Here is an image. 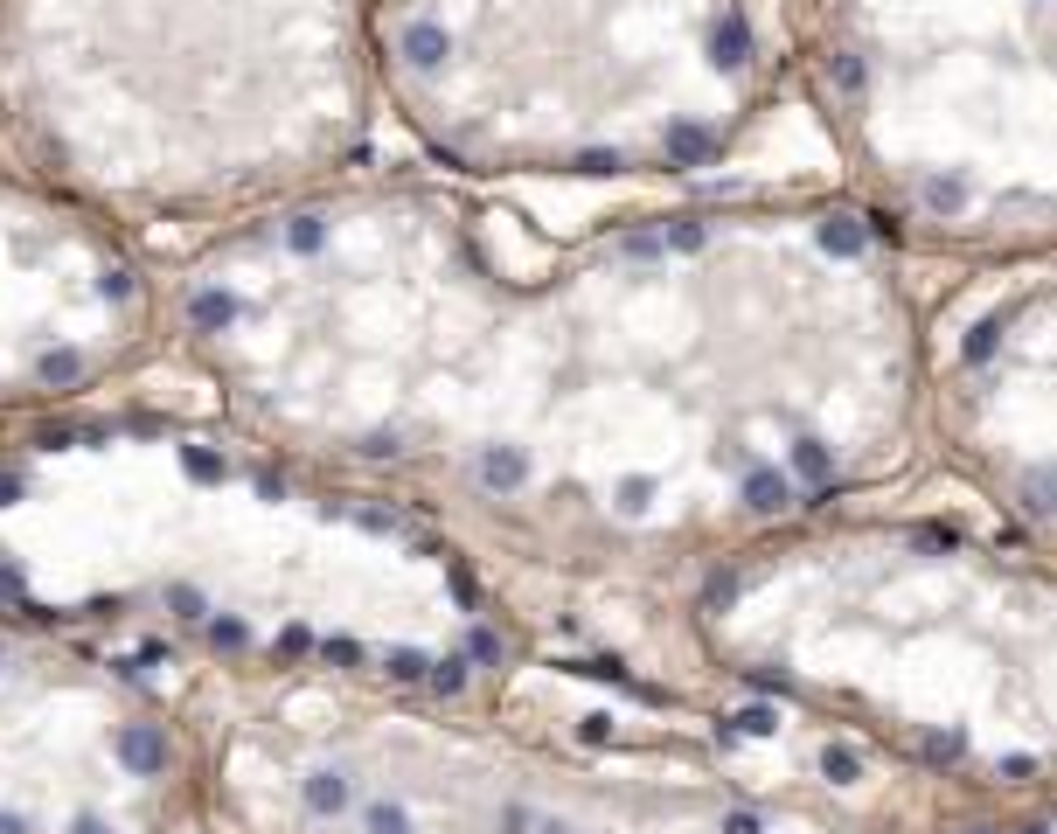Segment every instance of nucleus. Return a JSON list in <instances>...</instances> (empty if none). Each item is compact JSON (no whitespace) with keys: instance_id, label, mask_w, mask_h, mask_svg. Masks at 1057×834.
Wrapping results in <instances>:
<instances>
[{"instance_id":"obj_2","label":"nucleus","mask_w":1057,"mask_h":834,"mask_svg":"<svg viewBox=\"0 0 1057 834\" xmlns=\"http://www.w3.org/2000/svg\"><path fill=\"white\" fill-rule=\"evenodd\" d=\"M0 619L160 682L501 709L529 598L432 515L209 404L91 397L0 424Z\"/></svg>"},{"instance_id":"obj_1","label":"nucleus","mask_w":1057,"mask_h":834,"mask_svg":"<svg viewBox=\"0 0 1057 834\" xmlns=\"http://www.w3.org/2000/svg\"><path fill=\"white\" fill-rule=\"evenodd\" d=\"M160 369L432 515L529 612L654 605L925 459V299L842 188L515 258L480 188L376 160L167 251Z\"/></svg>"},{"instance_id":"obj_3","label":"nucleus","mask_w":1057,"mask_h":834,"mask_svg":"<svg viewBox=\"0 0 1057 834\" xmlns=\"http://www.w3.org/2000/svg\"><path fill=\"white\" fill-rule=\"evenodd\" d=\"M675 668L932 793L1057 807V563L932 515L835 508L654 598Z\"/></svg>"},{"instance_id":"obj_8","label":"nucleus","mask_w":1057,"mask_h":834,"mask_svg":"<svg viewBox=\"0 0 1057 834\" xmlns=\"http://www.w3.org/2000/svg\"><path fill=\"white\" fill-rule=\"evenodd\" d=\"M160 376V251L0 160V424Z\"/></svg>"},{"instance_id":"obj_5","label":"nucleus","mask_w":1057,"mask_h":834,"mask_svg":"<svg viewBox=\"0 0 1057 834\" xmlns=\"http://www.w3.org/2000/svg\"><path fill=\"white\" fill-rule=\"evenodd\" d=\"M383 126L459 188L675 181L772 112L758 0H369Z\"/></svg>"},{"instance_id":"obj_6","label":"nucleus","mask_w":1057,"mask_h":834,"mask_svg":"<svg viewBox=\"0 0 1057 834\" xmlns=\"http://www.w3.org/2000/svg\"><path fill=\"white\" fill-rule=\"evenodd\" d=\"M779 49L905 265L1057 258V0H779Z\"/></svg>"},{"instance_id":"obj_7","label":"nucleus","mask_w":1057,"mask_h":834,"mask_svg":"<svg viewBox=\"0 0 1057 834\" xmlns=\"http://www.w3.org/2000/svg\"><path fill=\"white\" fill-rule=\"evenodd\" d=\"M925 459L988 501L1002 543L1057 563V258L925 306Z\"/></svg>"},{"instance_id":"obj_4","label":"nucleus","mask_w":1057,"mask_h":834,"mask_svg":"<svg viewBox=\"0 0 1057 834\" xmlns=\"http://www.w3.org/2000/svg\"><path fill=\"white\" fill-rule=\"evenodd\" d=\"M369 0H0V160L181 251L376 167Z\"/></svg>"}]
</instances>
